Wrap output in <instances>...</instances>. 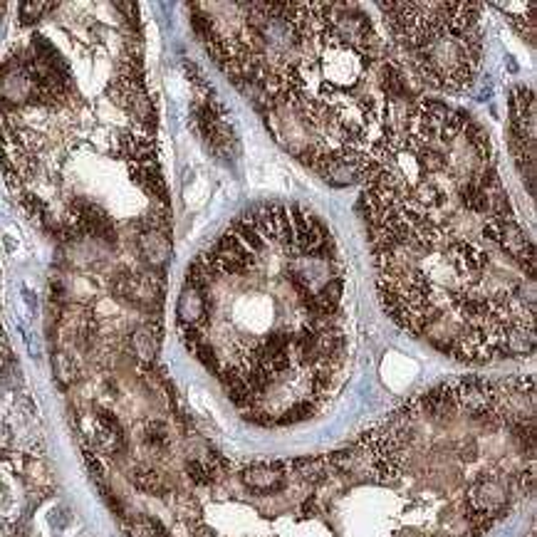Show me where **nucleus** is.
Returning a JSON list of instances; mask_svg holds the SVG:
<instances>
[{
    "instance_id": "f257e3e1",
    "label": "nucleus",
    "mask_w": 537,
    "mask_h": 537,
    "mask_svg": "<svg viewBox=\"0 0 537 537\" xmlns=\"http://www.w3.org/2000/svg\"><path fill=\"white\" fill-rule=\"evenodd\" d=\"M483 241L493 245V248L503 250L510 260L518 263L528 278H535V248L530 238L525 236L523 228L513 221V218H490L483 223Z\"/></svg>"
},
{
    "instance_id": "f03ea898",
    "label": "nucleus",
    "mask_w": 537,
    "mask_h": 537,
    "mask_svg": "<svg viewBox=\"0 0 537 537\" xmlns=\"http://www.w3.org/2000/svg\"><path fill=\"white\" fill-rule=\"evenodd\" d=\"M114 295L134 307H156L164 297V283L154 270L147 273H122L114 280Z\"/></svg>"
},
{
    "instance_id": "7ed1b4c3",
    "label": "nucleus",
    "mask_w": 537,
    "mask_h": 537,
    "mask_svg": "<svg viewBox=\"0 0 537 537\" xmlns=\"http://www.w3.org/2000/svg\"><path fill=\"white\" fill-rule=\"evenodd\" d=\"M72 216V231L77 236H92L104 243H117V228H114L112 218L107 216L102 206L87 201V198H75L70 203Z\"/></svg>"
},
{
    "instance_id": "20e7f679",
    "label": "nucleus",
    "mask_w": 537,
    "mask_h": 537,
    "mask_svg": "<svg viewBox=\"0 0 537 537\" xmlns=\"http://www.w3.org/2000/svg\"><path fill=\"white\" fill-rule=\"evenodd\" d=\"M243 483L253 493H278L288 483V471L283 463H273V466H250L241 473Z\"/></svg>"
},
{
    "instance_id": "39448f33",
    "label": "nucleus",
    "mask_w": 537,
    "mask_h": 537,
    "mask_svg": "<svg viewBox=\"0 0 537 537\" xmlns=\"http://www.w3.org/2000/svg\"><path fill=\"white\" fill-rule=\"evenodd\" d=\"M95 443L99 451L109 453V456H117L119 451H124V429L119 424L117 416L107 409H97L95 416Z\"/></svg>"
},
{
    "instance_id": "423d86ee",
    "label": "nucleus",
    "mask_w": 537,
    "mask_h": 537,
    "mask_svg": "<svg viewBox=\"0 0 537 537\" xmlns=\"http://www.w3.org/2000/svg\"><path fill=\"white\" fill-rule=\"evenodd\" d=\"M139 253L147 260V265L151 270H161L166 263H169L171 255V241L169 233L159 231V228H147L139 236Z\"/></svg>"
},
{
    "instance_id": "0eeeda50",
    "label": "nucleus",
    "mask_w": 537,
    "mask_h": 537,
    "mask_svg": "<svg viewBox=\"0 0 537 537\" xmlns=\"http://www.w3.org/2000/svg\"><path fill=\"white\" fill-rule=\"evenodd\" d=\"M176 315H179V327H201L206 322V293L186 283L181 290L179 305H176Z\"/></svg>"
},
{
    "instance_id": "6e6552de",
    "label": "nucleus",
    "mask_w": 537,
    "mask_h": 537,
    "mask_svg": "<svg viewBox=\"0 0 537 537\" xmlns=\"http://www.w3.org/2000/svg\"><path fill=\"white\" fill-rule=\"evenodd\" d=\"M159 342H161L159 325H142L132 332V349L144 359V362H151V359L156 357Z\"/></svg>"
},
{
    "instance_id": "1a4fd4ad",
    "label": "nucleus",
    "mask_w": 537,
    "mask_h": 537,
    "mask_svg": "<svg viewBox=\"0 0 537 537\" xmlns=\"http://www.w3.org/2000/svg\"><path fill=\"white\" fill-rule=\"evenodd\" d=\"M132 483L139 490H144V493L149 495H164L166 490H169V483H166V478L161 476L156 468L149 466H139L137 471L132 473Z\"/></svg>"
},
{
    "instance_id": "9d476101",
    "label": "nucleus",
    "mask_w": 537,
    "mask_h": 537,
    "mask_svg": "<svg viewBox=\"0 0 537 537\" xmlns=\"http://www.w3.org/2000/svg\"><path fill=\"white\" fill-rule=\"evenodd\" d=\"M127 535L129 537H171L169 530H166L156 518H149V515H139V518L129 520Z\"/></svg>"
},
{
    "instance_id": "9b49d317",
    "label": "nucleus",
    "mask_w": 537,
    "mask_h": 537,
    "mask_svg": "<svg viewBox=\"0 0 537 537\" xmlns=\"http://www.w3.org/2000/svg\"><path fill=\"white\" fill-rule=\"evenodd\" d=\"M142 441L151 451H166V446H169V431H166V426L161 424V421H149L142 429Z\"/></svg>"
},
{
    "instance_id": "f8f14e48",
    "label": "nucleus",
    "mask_w": 537,
    "mask_h": 537,
    "mask_svg": "<svg viewBox=\"0 0 537 537\" xmlns=\"http://www.w3.org/2000/svg\"><path fill=\"white\" fill-rule=\"evenodd\" d=\"M52 367H55V377L60 384L70 387L72 382H77V364L72 362V357L67 352L52 354Z\"/></svg>"
},
{
    "instance_id": "ddd939ff",
    "label": "nucleus",
    "mask_w": 537,
    "mask_h": 537,
    "mask_svg": "<svg viewBox=\"0 0 537 537\" xmlns=\"http://www.w3.org/2000/svg\"><path fill=\"white\" fill-rule=\"evenodd\" d=\"M50 8H55V3H20V23L35 25Z\"/></svg>"
},
{
    "instance_id": "4468645a",
    "label": "nucleus",
    "mask_w": 537,
    "mask_h": 537,
    "mask_svg": "<svg viewBox=\"0 0 537 537\" xmlns=\"http://www.w3.org/2000/svg\"><path fill=\"white\" fill-rule=\"evenodd\" d=\"M119 10H124V18L132 23V28H139V15H137V3H117Z\"/></svg>"
}]
</instances>
